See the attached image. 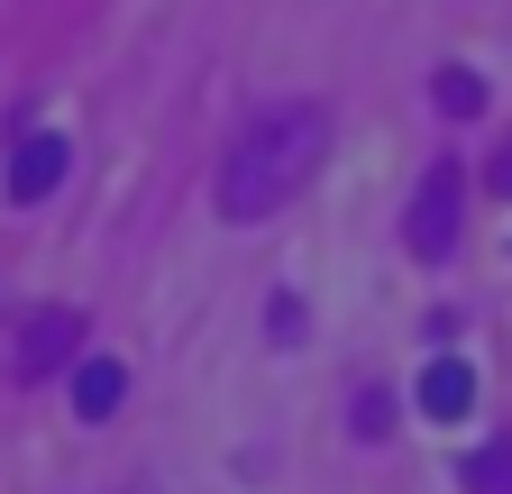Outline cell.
<instances>
[{"instance_id": "1", "label": "cell", "mask_w": 512, "mask_h": 494, "mask_svg": "<svg viewBox=\"0 0 512 494\" xmlns=\"http://www.w3.org/2000/svg\"><path fill=\"white\" fill-rule=\"evenodd\" d=\"M320 156H330V110L320 101H284L266 119H247L238 147L220 156V220H275L302 183L320 174Z\"/></svg>"}, {"instance_id": "2", "label": "cell", "mask_w": 512, "mask_h": 494, "mask_svg": "<svg viewBox=\"0 0 512 494\" xmlns=\"http://www.w3.org/2000/svg\"><path fill=\"white\" fill-rule=\"evenodd\" d=\"M458 202H467V183H458V165H430L421 174V193H412V220H403V238H412V257H448L458 247Z\"/></svg>"}, {"instance_id": "3", "label": "cell", "mask_w": 512, "mask_h": 494, "mask_svg": "<svg viewBox=\"0 0 512 494\" xmlns=\"http://www.w3.org/2000/svg\"><path fill=\"white\" fill-rule=\"evenodd\" d=\"M74 348H83V321L74 312H37L19 330V376H55V366H74Z\"/></svg>"}, {"instance_id": "4", "label": "cell", "mask_w": 512, "mask_h": 494, "mask_svg": "<svg viewBox=\"0 0 512 494\" xmlns=\"http://www.w3.org/2000/svg\"><path fill=\"white\" fill-rule=\"evenodd\" d=\"M64 165H74V147H64L55 129H37V138L10 156V202H46L55 183H64Z\"/></svg>"}, {"instance_id": "5", "label": "cell", "mask_w": 512, "mask_h": 494, "mask_svg": "<svg viewBox=\"0 0 512 494\" xmlns=\"http://www.w3.org/2000/svg\"><path fill=\"white\" fill-rule=\"evenodd\" d=\"M467 403H476V366L467 357H430L421 366V412L430 421H467Z\"/></svg>"}, {"instance_id": "6", "label": "cell", "mask_w": 512, "mask_h": 494, "mask_svg": "<svg viewBox=\"0 0 512 494\" xmlns=\"http://www.w3.org/2000/svg\"><path fill=\"white\" fill-rule=\"evenodd\" d=\"M119 394H128V366H119V357H83V366H74V412H83V421H110Z\"/></svg>"}, {"instance_id": "7", "label": "cell", "mask_w": 512, "mask_h": 494, "mask_svg": "<svg viewBox=\"0 0 512 494\" xmlns=\"http://www.w3.org/2000/svg\"><path fill=\"white\" fill-rule=\"evenodd\" d=\"M430 101H439L448 119H476V110H485V83H476L467 65H439V83H430Z\"/></svg>"}, {"instance_id": "8", "label": "cell", "mask_w": 512, "mask_h": 494, "mask_svg": "<svg viewBox=\"0 0 512 494\" xmlns=\"http://www.w3.org/2000/svg\"><path fill=\"white\" fill-rule=\"evenodd\" d=\"M467 485H476V494H512V449H485V458H467Z\"/></svg>"}, {"instance_id": "9", "label": "cell", "mask_w": 512, "mask_h": 494, "mask_svg": "<svg viewBox=\"0 0 512 494\" xmlns=\"http://www.w3.org/2000/svg\"><path fill=\"white\" fill-rule=\"evenodd\" d=\"M357 430H366V440H384V430H394V403H384V394H357Z\"/></svg>"}, {"instance_id": "10", "label": "cell", "mask_w": 512, "mask_h": 494, "mask_svg": "<svg viewBox=\"0 0 512 494\" xmlns=\"http://www.w3.org/2000/svg\"><path fill=\"white\" fill-rule=\"evenodd\" d=\"M494 193H503V202H512V147H503V156H494Z\"/></svg>"}]
</instances>
